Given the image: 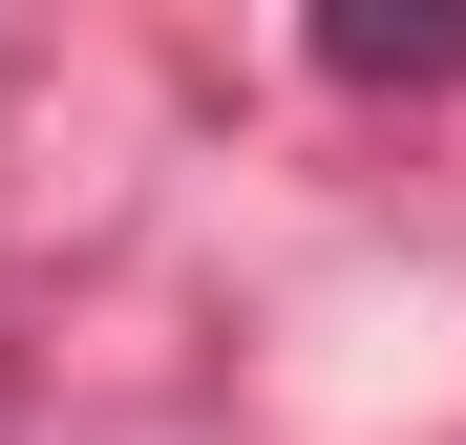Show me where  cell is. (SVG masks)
Listing matches in <instances>:
<instances>
[{
    "label": "cell",
    "instance_id": "obj_1",
    "mask_svg": "<svg viewBox=\"0 0 466 445\" xmlns=\"http://www.w3.org/2000/svg\"><path fill=\"white\" fill-rule=\"evenodd\" d=\"M319 86H466V0H319Z\"/></svg>",
    "mask_w": 466,
    "mask_h": 445
}]
</instances>
